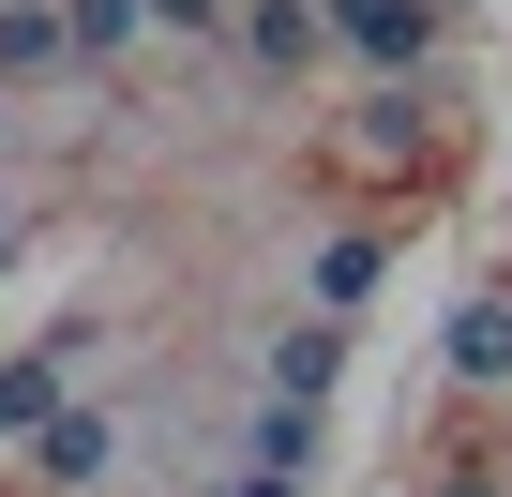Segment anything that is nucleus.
<instances>
[{
    "label": "nucleus",
    "instance_id": "12",
    "mask_svg": "<svg viewBox=\"0 0 512 497\" xmlns=\"http://www.w3.org/2000/svg\"><path fill=\"white\" fill-rule=\"evenodd\" d=\"M151 16H166V31H226V16H241V0H151Z\"/></svg>",
    "mask_w": 512,
    "mask_h": 497
},
{
    "label": "nucleus",
    "instance_id": "9",
    "mask_svg": "<svg viewBox=\"0 0 512 497\" xmlns=\"http://www.w3.org/2000/svg\"><path fill=\"white\" fill-rule=\"evenodd\" d=\"M61 16H76V61H121L151 31V0H61Z\"/></svg>",
    "mask_w": 512,
    "mask_h": 497
},
{
    "label": "nucleus",
    "instance_id": "7",
    "mask_svg": "<svg viewBox=\"0 0 512 497\" xmlns=\"http://www.w3.org/2000/svg\"><path fill=\"white\" fill-rule=\"evenodd\" d=\"M452 377H467V392H497V377H512V287H482V302L452 317Z\"/></svg>",
    "mask_w": 512,
    "mask_h": 497
},
{
    "label": "nucleus",
    "instance_id": "1",
    "mask_svg": "<svg viewBox=\"0 0 512 497\" xmlns=\"http://www.w3.org/2000/svg\"><path fill=\"white\" fill-rule=\"evenodd\" d=\"M332 46H347L362 76H422V61L452 46V0H332Z\"/></svg>",
    "mask_w": 512,
    "mask_h": 497
},
{
    "label": "nucleus",
    "instance_id": "8",
    "mask_svg": "<svg viewBox=\"0 0 512 497\" xmlns=\"http://www.w3.org/2000/svg\"><path fill=\"white\" fill-rule=\"evenodd\" d=\"M76 61V16L61 0H16V16H0V76H61Z\"/></svg>",
    "mask_w": 512,
    "mask_h": 497
},
{
    "label": "nucleus",
    "instance_id": "2",
    "mask_svg": "<svg viewBox=\"0 0 512 497\" xmlns=\"http://www.w3.org/2000/svg\"><path fill=\"white\" fill-rule=\"evenodd\" d=\"M226 46L287 91V76H317V61H332V0H241V16H226Z\"/></svg>",
    "mask_w": 512,
    "mask_h": 497
},
{
    "label": "nucleus",
    "instance_id": "6",
    "mask_svg": "<svg viewBox=\"0 0 512 497\" xmlns=\"http://www.w3.org/2000/svg\"><path fill=\"white\" fill-rule=\"evenodd\" d=\"M347 151H362V166H407V151H422V76L362 91V106H347Z\"/></svg>",
    "mask_w": 512,
    "mask_h": 497
},
{
    "label": "nucleus",
    "instance_id": "4",
    "mask_svg": "<svg viewBox=\"0 0 512 497\" xmlns=\"http://www.w3.org/2000/svg\"><path fill=\"white\" fill-rule=\"evenodd\" d=\"M106 467H121V422H106V407H61V422H31V482H46V497H91Z\"/></svg>",
    "mask_w": 512,
    "mask_h": 497
},
{
    "label": "nucleus",
    "instance_id": "14",
    "mask_svg": "<svg viewBox=\"0 0 512 497\" xmlns=\"http://www.w3.org/2000/svg\"><path fill=\"white\" fill-rule=\"evenodd\" d=\"M16 241H31V211H16V196H0V257H16Z\"/></svg>",
    "mask_w": 512,
    "mask_h": 497
},
{
    "label": "nucleus",
    "instance_id": "13",
    "mask_svg": "<svg viewBox=\"0 0 512 497\" xmlns=\"http://www.w3.org/2000/svg\"><path fill=\"white\" fill-rule=\"evenodd\" d=\"M226 497H302V467H241V482H226Z\"/></svg>",
    "mask_w": 512,
    "mask_h": 497
},
{
    "label": "nucleus",
    "instance_id": "3",
    "mask_svg": "<svg viewBox=\"0 0 512 497\" xmlns=\"http://www.w3.org/2000/svg\"><path fill=\"white\" fill-rule=\"evenodd\" d=\"M76 362H91V332H46V347H16V362H0V437L61 422V407H76Z\"/></svg>",
    "mask_w": 512,
    "mask_h": 497
},
{
    "label": "nucleus",
    "instance_id": "5",
    "mask_svg": "<svg viewBox=\"0 0 512 497\" xmlns=\"http://www.w3.org/2000/svg\"><path fill=\"white\" fill-rule=\"evenodd\" d=\"M256 377H272V407H317V392L347 377V332H332V317H287L272 347H256Z\"/></svg>",
    "mask_w": 512,
    "mask_h": 497
},
{
    "label": "nucleus",
    "instance_id": "10",
    "mask_svg": "<svg viewBox=\"0 0 512 497\" xmlns=\"http://www.w3.org/2000/svg\"><path fill=\"white\" fill-rule=\"evenodd\" d=\"M241 452H256V467H317V407H256Z\"/></svg>",
    "mask_w": 512,
    "mask_h": 497
},
{
    "label": "nucleus",
    "instance_id": "11",
    "mask_svg": "<svg viewBox=\"0 0 512 497\" xmlns=\"http://www.w3.org/2000/svg\"><path fill=\"white\" fill-rule=\"evenodd\" d=\"M377 287V241H317V302H362Z\"/></svg>",
    "mask_w": 512,
    "mask_h": 497
}]
</instances>
